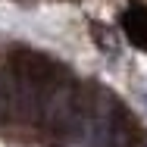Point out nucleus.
<instances>
[{
    "label": "nucleus",
    "mask_w": 147,
    "mask_h": 147,
    "mask_svg": "<svg viewBox=\"0 0 147 147\" xmlns=\"http://www.w3.org/2000/svg\"><path fill=\"white\" fill-rule=\"evenodd\" d=\"M119 22H122V28L128 34V41H131L138 50H147V6L144 3L125 6L122 16H119Z\"/></svg>",
    "instance_id": "nucleus-1"
},
{
    "label": "nucleus",
    "mask_w": 147,
    "mask_h": 147,
    "mask_svg": "<svg viewBox=\"0 0 147 147\" xmlns=\"http://www.w3.org/2000/svg\"><path fill=\"white\" fill-rule=\"evenodd\" d=\"M91 34H94V41H97V47H100L103 53H110V57H116V53H119V41H116V34L107 28V25L94 22V25H91Z\"/></svg>",
    "instance_id": "nucleus-2"
},
{
    "label": "nucleus",
    "mask_w": 147,
    "mask_h": 147,
    "mask_svg": "<svg viewBox=\"0 0 147 147\" xmlns=\"http://www.w3.org/2000/svg\"><path fill=\"white\" fill-rule=\"evenodd\" d=\"M3 103H6V97H3V88H0V107H3Z\"/></svg>",
    "instance_id": "nucleus-3"
}]
</instances>
